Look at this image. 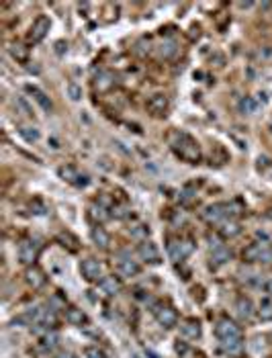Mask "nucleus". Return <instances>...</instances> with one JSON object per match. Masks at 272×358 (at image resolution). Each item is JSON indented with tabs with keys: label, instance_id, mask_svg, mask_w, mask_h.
I'll return each instance as SVG.
<instances>
[{
	"label": "nucleus",
	"instance_id": "9d476101",
	"mask_svg": "<svg viewBox=\"0 0 272 358\" xmlns=\"http://www.w3.org/2000/svg\"><path fill=\"white\" fill-rule=\"evenodd\" d=\"M137 254L141 256V260L149 262V264H160V250L156 248V244L151 242H141L139 248H137Z\"/></svg>",
	"mask_w": 272,
	"mask_h": 358
},
{
	"label": "nucleus",
	"instance_id": "4be33fe9",
	"mask_svg": "<svg viewBox=\"0 0 272 358\" xmlns=\"http://www.w3.org/2000/svg\"><path fill=\"white\" fill-rule=\"evenodd\" d=\"M219 233H221V237H225V240H227V237H236V235L242 233V225H240L238 221H231V219L227 221V219H225L223 225L219 227Z\"/></svg>",
	"mask_w": 272,
	"mask_h": 358
},
{
	"label": "nucleus",
	"instance_id": "393cba45",
	"mask_svg": "<svg viewBox=\"0 0 272 358\" xmlns=\"http://www.w3.org/2000/svg\"><path fill=\"white\" fill-rule=\"evenodd\" d=\"M229 258H231V252H229L225 246L215 248L213 254H211V262H213V264H225Z\"/></svg>",
	"mask_w": 272,
	"mask_h": 358
},
{
	"label": "nucleus",
	"instance_id": "dca6fc26",
	"mask_svg": "<svg viewBox=\"0 0 272 358\" xmlns=\"http://www.w3.org/2000/svg\"><path fill=\"white\" fill-rule=\"evenodd\" d=\"M221 348L227 356H240L244 352V342L242 338H227V340H221Z\"/></svg>",
	"mask_w": 272,
	"mask_h": 358
},
{
	"label": "nucleus",
	"instance_id": "20e7f679",
	"mask_svg": "<svg viewBox=\"0 0 272 358\" xmlns=\"http://www.w3.org/2000/svg\"><path fill=\"white\" fill-rule=\"evenodd\" d=\"M215 336L219 340H227V338H242V330L236 322H231L229 317H221L215 326Z\"/></svg>",
	"mask_w": 272,
	"mask_h": 358
},
{
	"label": "nucleus",
	"instance_id": "f8f14e48",
	"mask_svg": "<svg viewBox=\"0 0 272 358\" xmlns=\"http://www.w3.org/2000/svg\"><path fill=\"white\" fill-rule=\"evenodd\" d=\"M270 244L268 242H254V244H250V246H246L244 248V252H242V256H244V260L246 262H258L260 260V256H262V252L268 248Z\"/></svg>",
	"mask_w": 272,
	"mask_h": 358
},
{
	"label": "nucleus",
	"instance_id": "1a4fd4ad",
	"mask_svg": "<svg viewBox=\"0 0 272 358\" xmlns=\"http://www.w3.org/2000/svg\"><path fill=\"white\" fill-rule=\"evenodd\" d=\"M60 176L66 180V182H70V184H74V186H88V176L86 174H80L74 166H62L60 168Z\"/></svg>",
	"mask_w": 272,
	"mask_h": 358
},
{
	"label": "nucleus",
	"instance_id": "4468645a",
	"mask_svg": "<svg viewBox=\"0 0 272 358\" xmlns=\"http://www.w3.org/2000/svg\"><path fill=\"white\" fill-rule=\"evenodd\" d=\"M180 332L186 336V338H192V340H197V338H201V322L199 320H195V317H188V320H184L182 324H180Z\"/></svg>",
	"mask_w": 272,
	"mask_h": 358
},
{
	"label": "nucleus",
	"instance_id": "6e6552de",
	"mask_svg": "<svg viewBox=\"0 0 272 358\" xmlns=\"http://www.w3.org/2000/svg\"><path fill=\"white\" fill-rule=\"evenodd\" d=\"M49 27H51V23H49V19L47 17H39L33 25H31V31H29V43H39V41H43L45 39V35H47V31H49Z\"/></svg>",
	"mask_w": 272,
	"mask_h": 358
},
{
	"label": "nucleus",
	"instance_id": "c9c22d12",
	"mask_svg": "<svg viewBox=\"0 0 272 358\" xmlns=\"http://www.w3.org/2000/svg\"><path fill=\"white\" fill-rule=\"evenodd\" d=\"M264 291H266V293L272 297V279H268V281L264 283Z\"/></svg>",
	"mask_w": 272,
	"mask_h": 358
},
{
	"label": "nucleus",
	"instance_id": "0eeeda50",
	"mask_svg": "<svg viewBox=\"0 0 272 358\" xmlns=\"http://www.w3.org/2000/svg\"><path fill=\"white\" fill-rule=\"evenodd\" d=\"M80 272H82V276H84L86 281H90V283L102 281V279H100V276H102V266H100V262L94 260V258H86V260H82V264H80Z\"/></svg>",
	"mask_w": 272,
	"mask_h": 358
},
{
	"label": "nucleus",
	"instance_id": "aec40b11",
	"mask_svg": "<svg viewBox=\"0 0 272 358\" xmlns=\"http://www.w3.org/2000/svg\"><path fill=\"white\" fill-rule=\"evenodd\" d=\"M90 237H92V242H94L96 246H100V248H108V244H111V235H108V233L104 231V227H100V225L92 227Z\"/></svg>",
	"mask_w": 272,
	"mask_h": 358
},
{
	"label": "nucleus",
	"instance_id": "473e14b6",
	"mask_svg": "<svg viewBox=\"0 0 272 358\" xmlns=\"http://www.w3.org/2000/svg\"><path fill=\"white\" fill-rule=\"evenodd\" d=\"M66 90H68V96H70L72 100H80V98H82V88H80L78 84L70 82V84L66 86Z\"/></svg>",
	"mask_w": 272,
	"mask_h": 358
},
{
	"label": "nucleus",
	"instance_id": "6ab92c4d",
	"mask_svg": "<svg viewBox=\"0 0 272 358\" xmlns=\"http://www.w3.org/2000/svg\"><path fill=\"white\" fill-rule=\"evenodd\" d=\"M236 309H238L240 317L250 320V317L254 315V303H252L248 297H240V299H238V303H236Z\"/></svg>",
	"mask_w": 272,
	"mask_h": 358
},
{
	"label": "nucleus",
	"instance_id": "ddd939ff",
	"mask_svg": "<svg viewBox=\"0 0 272 358\" xmlns=\"http://www.w3.org/2000/svg\"><path fill=\"white\" fill-rule=\"evenodd\" d=\"M166 109H168V98H166L164 94H153V96H149V100H147V111H149L151 115H164Z\"/></svg>",
	"mask_w": 272,
	"mask_h": 358
},
{
	"label": "nucleus",
	"instance_id": "2f4dec72",
	"mask_svg": "<svg viewBox=\"0 0 272 358\" xmlns=\"http://www.w3.org/2000/svg\"><path fill=\"white\" fill-rule=\"evenodd\" d=\"M84 356L86 358H106V354L98 346H86L84 348Z\"/></svg>",
	"mask_w": 272,
	"mask_h": 358
},
{
	"label": "nucleus",
	"instance_id": "5701e85b",
	"mask_svg": "<svg viewBox=\"0 0 272 358\" xmlns=\"http://www.w3.org/2000/svg\"><path fill=\"white\" fill-rule=\"evenodd\" d=\"M158 51H160V56L164 58V60H170V58H174V56H176V51H178V47H176V41H172V39H164V41L160 43Z\"/></svg>",
	"mask_w": 272,
	"mask_h": 358
},
{
	"label": "nucleus",
	"instance_id": "c756f323",
	"mask_svg": "<svg viewBox=\"0 0 272 358\" xmlns=\"http://www.w3.org/2000/svg\"><path fill=\"white\" fill-rule=\"evenodd\" d=\"M9 51H11V56H13L15 60H19V62H25V60H27V47H23L21 43H13V45L9 47Z\"/></svg>",
	"mask_w": 272,
	"mask_h": 358
},
{
	"label": "nucleus",
	"instance_id": "c85d7f7f",
	"mask_svg": "<svg viewBox=\"0 0 272 358\" xmlns=\"http://www.w3.org/2000/svg\"><path fill=\"white\" fill-rule=\"evenodd\" d=\"M258 315H260L262 322H270V320H272V301H270V299H264V301L260 303Z\"/></svg>",
	"mask_w": 272,
	"mask_h": 358
},
{
	"label": "nucleus",
	"instance_id": "39448f33",
	"mask_svg": "<svg viewBox=\"0 0 272 358\" xmlns=\"http://www.w3.org/2000/svg\"><path fill=\"white\" fill-rule=\"evenodd\" d=\"M192 250H195V244L190 240H178V242L168 246V254L174 262H182L184 258H188V256L192 254Z\"/></svg>",
	"mask_w": 272,
	"mask_h": 358
},
{
	"label": "nucleus",
	"instance_id": "a211bd4d",
	"mask_svg": "<svg viewBox=\"0 0 272 358\" xmlns=\"http://www.w3.org/2000/svg\"><path fill=\"white\" fill-rule=\"evenodd\" d=\"M66 322L72 324V326H82V324L88 322V317H86V313L82 309H78V307H68V309H66Z\"/></svg>",
	"mask_w": 272,
	"mask_h": 358
},
{
	"label": "nucleus",
	"instance_id": "2eb2a0df",
	"mask_svg": "<svg viewBox=\"0 0 272 358\" xmlns=\"http://www.w3.org/2000/svg\"><path fill=\"white\" fill-rule=\"evenodd\" d=\"M27 90L31 92L33 100L37 102V105H39V107H41L43 111H47V113H49V111L53 109V105H51V98H49V96H47V94H45L43 90H39L37 86H27Z\"/></svg>",
	"mask_w": 272,
	"mask_h": 358
},
{
	"label": "nucleus",
	"instance_id": "72a5a7b5",
	"mask_svg": "<svg viewBox=\"0 0 272 358\" xmlns=\"http://www.w3.org/2000/svg\"><path fill=\"white\" fill-rule=\"evenodd\" d=\"M17 105L23 109V113H25V115H31V109H29V105L25 102V98H17Z\"/></svg>",
	"mask_w": 272,
	"mask_h": 358
},
{
	"label": "nucleus",
	"instance_id": "f3484780",
	"mask_svg": "<svg viewBox=\"0 0 272 358\" xmlns=\"http://www.w3.org/2000/svg\"><path fill=\"white\" fill-rule=\"evenodd\" d=\"M139 272H141V266H139L135 260L125 258V260H121V262H119V274H121V276L131 279V276H137Z\"/></svg>",
	"mask_w": 272,
	"mask_h": 358
},
{
	"label": "nucleus",
	"instance_id": "412c9836",
	"mask_svg": "<svg viewBox=\"0 0 272 358\" xmlns=\"http://www.w3.org/2000/svg\"><path fill=\"white\" fill-rule=\"evenodd\" d=\"M98 285H100V289H102L106 295H117V293L121 291V283H119L117 276H104Z\"/></svg>",
	"mask_w": 272,
	"mask_h": 358
},
{
	"label": "nucleus",
	"instance_id": "423d86ee",
	"mask_svg": "<svg viewBox=\"0 0 272 358\" xmlns=\"http://www.w3.org/2000/svg\"><path fill=\"white\" fill-rule=\"evenodd\" d=\"M37 256H39V244L35 240H25L21 242L19 246V260L27 266H33V262L37 260Z\"/></svg>",
	"mask_w": 272,
	"mask_h": 358
},
{
	"label": "nucleus",
	"instance_id": "f257e3e1",
	"mask_svg": "<svg viewBox=\"0 0 272 358\" xmlns=\"http://www.w3.org/2000/svg\"><path fill=\"white\" fill-rule=\"evenodd\" d=\"M168 141H170L172 151L176 153L178 158H182L184 162L197 164L201 160V147H199V143L188 133H184V131H172L168 135Z\"/></svg>",
	"mask_w": 272,
	"mask_h": 358
},
{
	"label": "nucleus",
	"instance_id": "f704fd0d",
	"mask_svg": "<svg viewBox=\"0 0 272 358\" xmlns=\"http://www.w3.org/2000/svg\"><path fill=\"white\" fill-rule=\"evenodd\" d=\"M174 350H176V354H180V356H182V354H186V350H188V348H186V344H184V342H180V340H178V342H176V346H174Z\"/></svg>",
	"mask_w": 272,
	"mask_h": 358
},
{
	"label": "nucleus",
	"instance_id": "cd10ccee",
	"mask_svg": "<svg viewBox=\"0 0 272 358\" xmlns=\"http://www.w3.org/2000/svg\"><path fill=\"white\" fill-rule=\"evenodd\" d=\"M238 109H240V113H244V115H252V113L256 111V100H254L252 96H244V98L240 100Z\"/></svg>",
	"mask_w": 272,
	"mask_h": 358
},
{
	"label": "nucleus",
	"instance_id": "a878e982",
	"mask_svg": "<svg viewBox=\"0 0 272 358\" xmlns=\"http://www.w3.org/2000/svg\"><path fill=\"white\" fill-rule=\"evenodd\" d=\"M58 342H60V336H58L56 332H45V334L41 336L39 346H41L43 350H53V348L58 346Z\"/></svg>",
	"mask_w": 272,
	"mask_h": 358
},
{
	"label": "nucleus",
	"instance_id": "9b49d317",
	"mask_svg": "<svg viewBox=\"0 0 272 358\" xmlns=\"http://www.w3.org/2000/svg\"><path fill=\"white\" fill-rule=\"evenodd\" d=\"M25 281H27V285L29 287H33V289H41L45 283H47V276H45V272L39 268V266H29L27 268V272H25Z\"/></svg>",
	"mask_w": 272,
	"mask_h": 358
},
{
	"label": "nucleus",
	"instance_id": "7c9ffc66",
	"mask_svg": "<svg viewBox=\"0 0 272 358\" xmlns=\"http://www.w3.org/2000/svg\"><path fill=\"white\" fill-rule=\"evenodd\" d=\"M90 215L96 219V221H106L108 219V213H106V209L102 207V205H92V207H90Z\"/></svg>",
	"mask_w": 272,
	"mask_h": 358
},
{
	"label": "nucleus",
	"instance_id": "bb28decb",
	"mask_svg": "<svg viewBox=\"0 0 272 358\" xmlns=\"http://www.w3.org/2000/svg\"><path fill=\"white\" fill-rule=\"evenodd\" d=\"M19 133H21V137H23L25 141H29V143H35V141H39V137H41L39 129H37V127H31V125L19 127Z\"/></svg>",
	"mask_w": 272,
	"mask_h": 358
},
{
	"label": "nucleus",
	"instance_id": "b1692460",
	"mask_svg": "<svg viewBox=\"0 0 272 358\" xmlns=\"http://www.w3.org/2000/svg\"><path fill=\"white\" fill-rule=\"evenodd\" d=\"M94 86H96L98 92H104V90L111 88V86H113V76H111V72H98V76H96V80H94Z\"/></svg>",
	"mask_w": 272,
	"mask_h": 358
},
{
	"label": "nucleus",
	"instance_id": "7ed1b4c3",
	"mask_svg": "<svg viewBox=\"0 0 272 358\" xmlns=\"http://www.w3.org/2000/svg\"><path fill=\"white\" fill-rule=\"evenodd\" d=\"M229 209H231L229 203H215V205H209V207L205 209L203 217H205V221H209V223H221V221L227 219Z\"/></svg>",
	"mask_w": 272,
	"mask_h": 358
},
{
	"label": "nucleus",
	"instance_id": "f03ea898",
	"mask_svg": "<svg viewBox=\"0 0 272 358\" xmlns=\"http://www.w3.org/2000/svg\"><path fill=\"white\" fill-rule=\"evenodd\" d=\"M151 311H153V315H156V322H158L162 328L170 330V328H174V326L178 324V313L172 309L170 305H156Z\"/></svg>",
	"mask_w": 272,
	"mask_h": 358
}]
</instances>
